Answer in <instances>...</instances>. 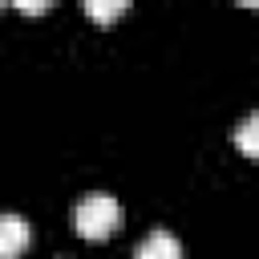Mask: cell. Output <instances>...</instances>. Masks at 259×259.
<instances>
[{
  "mask_svg": "<svg viewBox=\"0 0 259 259\" xmlns=\"http://www.w3.org/2000/svg\"><path fill=\"white\" fill-rule=\"evenodd\" d=\"M73 227L81 239H109L117 227H121V202L113 194H85L77 206H73Z\"/></svg>",
  "mask_w": 259,
  "mask_h": 259,
  "instance_id": "obj_1",
  "label": "cell"
},
{
  "mask_svg": "<svg viewBox=\"0 0 259 259\" xmlns=\"http://www.w3.org/2000/svg\"><path fill=\"white\" fill-rule=\"evenodd\" d=\"M32 243V227L20 214H0V259H16L24 255Z\"/></svg>",
  "mask_w": 259,
  "mask_h": 259,
  "instance_id": "obj_2",
  "label": "cell"
},
{
  "mask_svg": "<svg viewBox=\"0 0 259 259\" xmlns=\"http://www.w3.org/2000/svg\"><path fill=\"white\" fill-rule=\"evenodd\" d=\"M125 8H130L125 0H85V12H89L97 24H109V20H117Z\"/></svg>",
  "mask_w": 259,
  "mask_h": 259,
  "instance_id": "obj_5",
  "label": "cell"
},
{
  "mask_svg": "<svg viewBox=\"0 0 259 259\" xmlns=\"http://www.w3.org/2000/svg\"><path fill=\"white\" fill-rule=\"evenodd\" d=\"M235 146H239L247 158H259V117H255V113H247L243 125L235 130Z\"/></svg>",
  "mask_w": 259,
  "mask_h": 259,
  "instance_id": "obj_4",
  "label": "cell"
},
{
  "mask_svg": "<svg viewBox=\"0 0 259 259\" xmlns=\"http://www.w3.org/2000/svg\"><path fill=\"white\" fill-rule=\"evenodd\" d=\"M134 259H182V243H178L170 231L154 227V231L134 247Z\"/></svg>",
  "mask_w": 259,
  "mask_h": 259,
  "instance_id": "obj_3",
  "label": "cell"
},
{
  "mask_svg": "<svg viewBox=\"0 0 259 259\" xmlns=\"http://www.w3.org/2000/svg\"><path fill=\"white\" fill-rule=\"evenodd\" d=\"M16 8H20V12H45L49 4H45V0H20Z\"/></svg>",
  "mask_w": 259,
  "mask_h": 259,
  "instance_id": "obj_6",
  "label": "cell"
}]
</instances>
